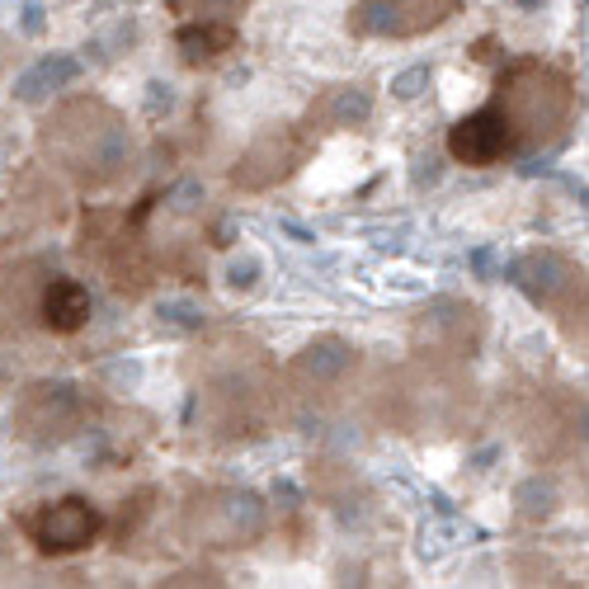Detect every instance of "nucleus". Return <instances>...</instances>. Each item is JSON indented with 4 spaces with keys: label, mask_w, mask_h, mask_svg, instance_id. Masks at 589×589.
Wrapping results in <instances>:
<instances>
[{
    "label": "nucleus",
    "mask_w": 589,
    "mask_h": 589,
    "mask_svg": "<svg viewBox=\"0 0 589 589\" xmlns=\"http://www.w3.org/2000/svg\"><path fill=\"white\" fill-rule=\"evenodd\" d=\"M514 283L537 302V307H556V312H570V302L585 297V279L576 274V264L562 260V254H529V260L514 269Z\"/></svg>",
    "instance_id": "9"
},
{
    "label": "nucleus",
    "mask_w": 589,
    "mask_h": 589,
    "mask_svg": "<svg viewBox=\"0 0 589 589\" xmlns=\"http://www.w3.org/2000/svg\"><path fill=\"white\" fill-rule=\"evenodd\" d=\"M24 29H29V34H38V29H43V10H38V5L24 10Z\"/></svg>",
    "instance_id": "21"
},
{
    "label": "nucleus",
    "mask_w": 589,
    "mask_h": 589,
    "mask_svg": "<svg viewBox=\"0 0 589 589\" xmlns=\"http://www.w3.org/2000/svg\"><path fill=\"white\" fill-rule=\"evenodd\" d=\"M514 151V133H509V118L500 114L496 104H486V109H476V114L467 118H457L449 127V156L457 166H496L505 161V156Z\"/></svg>",
    "instance_id": "8"
},
{
    "label": "nucleus",
    "mask_w": 589,
    "mask_h": 589,
    "mask_svg": "<svg viewBox=\"0 0 589 589\" xmlns=\"http://www.w3.org/2000/svg\"><path fill=\"white\" fill-rule=\"evenodd\" d=\"M570 104H576L570 81L543 61H514L496 86V109L509 118L514 151H533L552 141L570 118Z\"/></svg>",
    "instance_id": "2"
},
{
    "label": "nucleus",
    "mask_w": 589,
    "mask_h": 589,
    "mask_svg": "<svg viewBox=\"0 0 589 589\" xmlns=\"http://www.w3.org/2000/svg\"><path fill=\"white\" fill-rule=\"evenodd\" d=\"M302 156H307V137L293 133V127H269V133H260L246 147V156L231 170V180L250 189V194H260V189H274L279 180H288L302 166Z\"/></svg>",
    "instance_id": "7"
},
{
    "label": "nucleus",
    "mask_w": 589,
    "mask_h": 589,
    "mask_svg": "<svg viewBox=\"0 0 589 589\" xmlns=\"http://www.w3.org/2000/svg\"><path fill=\"white\" fill-rule=\"evenodd\" d=\"M373 114V104H369V94H363L359 86H336V90H326L321 100L312 104V133H336V127H354Z\"/></svg>",
    "instance_id": "13"
},
{
    "label": "nucleus",
    "mask_w": 589,
    "mask_h": 589,
    "mask_svg": "<svg viewBox=\"0 0 589 589\" xmlns=\"http://www.w3.org/2000/svg\"><path fill=\"white\" fill-rule=\"evenodd\" d=\"M457 14V0H359L349 29L363 38H416Z\"/></svg>",
    "instance_id": "5"
},
{
    "label": "nucleus",
    "mask_w": 589,
    "mask_h": 589,
    "mask_svg": "<svg viewBox=\"0 0 589 589\" xmlns=\"http://www.w3.org/2000/svg\"><path fill=\"white\" fill-rule=\"evenodd\" d=\"M161 316H170V321H174V326H199V321H194V312H189V307H184V302H170V307H166Z\"/></svg>",
    "instance_id": "19"
},
{
    "label": "nucleus",
    "mask_w": 589,
    "mask_h": 589,
    "mask_svg": "<svg viewBox=\"0 0 589 589\" xmlns=\"http://www.w3.org/2000/svg\"><path fill=\"white\" fill-rule=\"evenodd\" d=\"M424 86H429V67H416V71L396 76V81H392V94H396V100H416Z\"/></svg>",
    "instance_id": "17"
},
{
    "label": "nucleus",
    "mask_w": 589,
    "mask_h": 589,
    "mask_svg": "<svg viewBox=\"0 0 589 589\" xmlns=\"http://www.w3.org/2000/svg\"><path fill=\"white\" fill-rule=\"evenodd\" d=\"M43 269L38 264H14L0 269V340L20 336L29 326V316L38 312V293H43Z\"/></svg>",
    "instance_id": "11"
},
{
    "label": "nucleus",
    "mask_w": 589,
    "mask_h": 589,
    "mask_svg": "<svg viewBox=\"0 0 589 589\" xmlns=\"http://www.w3.org/2000/svg\"><path fill=\"white\" fill-rule=\"evenodd\" d=\"M264 500L250 490H208L189 505L184 533L203 547H250L264 533Z\"/></svg>",
    "instance_id": "3"
},
{
    "label": "nucleus",
    "mask_w": 589,
    "mask_h": 589,
    "mask_svg": "<svg viewBox=\"0 0 589 589\" xmlns=\"http://www.w3.org/2000/svg\"><path fill=\"white\" fill-rule=\"evenodd\" d=\"M38 316L47 330H57V336H71V330H81L90 321V288L81 279H47L43 293H38Z\"/></svg>",
    "instance_id": "12"
},
{
    "label": "nucleus",
    "mask_w": 589,
    "mask_h": 589,
    "mask_svg": "<svg viewBox=\"0 0 589 589\" xmlns=\"http://www.w3.org/2000/svg\"><path fill=\"white\" fill-rule=\"evenodd\" d=\"M170 104H174V94L166 86H151V114H161V109H170Z\"/></svg>",
    "instance_id": "20"
},
{
    "label": "nucleus",
    "mask_w": 589,
    "mask_h": 589,
    "mask_svg": "<svg viewBox=\"0 0 589 589\" xmlns=\"http://www.w3.org/2000/svg\"><path fill=\"white\" fill-rule=\"evenodd\" d=\"M86 416V396L71 387V382H34L20 406H14V434L24 443H61L67 434H76V424Z\"/></svg>",
    "instance_id": "4"
},
{
    "label": "nucleus",
    "mask_w": 589,
    "mask_h": 589,
    "mask_svg": "<svg viewBox=\"0 0 589 589\" xmlns=\"http://www.w3.org/2000/svg\"><path fill=\"white\" fill-rule=\"evenodd\" d=\"M254 274H260V260H254V254H246V260H241V264H231V274H227V283H231V288H236V293H241V288H250V283H254Z\"/></svg>",
    "instance_id": "18"
},
{
    "label": "nucleus",
    "mask_w": 589,
    "mask_h": 589,
    "mask_svg": "<svg viewBox=\"0 0 589 589\" xmlns=\"http://www.w3.org/2000/svg\"><path fill=\"white\" fill-rule=\"evenodd\" d=\"M236 47V29L222 20H184L180 24V53L184 61H213L217 53Z\"/></svg>",
    "instance_id": "15"
},
{
    "label": "nucleus",
    "mask_w": 589,
    "mask_h": 589,
    "mask_svg": "<svg viewBox=\"0 0 589 589\" xmlns=\"http://www.w3.org/2000/svg\"><path fill=\"white\" fill-rule=\"evenodd\" d=\"M174 10H180L184 20H222V24H231L236 14L246 10V0H174Z\"/></svg>",
    "instance_id": "16"
},
{
    "label": "nucleus",
    "mask_w": 589,
    "mask_h": 589,
    "mask_svg": "<svg viewBox=\"0 0 589 589\" xmlns=\"http://www.w3.org/2000/svg\"><path fill=\"white\" fill-rule=\"evenodd\" d=\"M43 156L81 189H109L133 170V133L104 100H67L38 133Z\"/></svg>",
    "instance_id": "1"
},
{
    "label": "nucleus",
    "mask_w": 589,
    "mask_h": 589,
    "mask_svg": "<svg viewBox=\"0 0 589 589\" xmlns=\"http://www.w3.org/2000/svg\"><path fill=\"white\" fill-rule=\"evenodd\" d=\"M24 533L29 543L47 556H67V552H81L94 543V533H100V514H94V505L81 500V496H67L57 505H43L34 514L24 519Z\"/></svg>",
    "instance_id": "6"
},
{
    "label": "nucleus",
    "mask_w": 589,
    "mask_h": 589,
    "mask_svg": "<svg viewBox=\"0 0 589 589\" xmlns=\"http://www.w3.org/2000/svg\"><path fill=\"white\" fill-rule=\"evenodd\" d=\"M349 369H354V354H349L344 340H316V344H307L297 354L288 377H293V392H302V396H326V392L340 387Z\"/></svg>",
    "instance_id": "10"
},
{
    "label": "nucleus",
    "mask_w": 589,
    "mask_h": 589,
    "mask_svg": "<svg viewBox=\"0 0 589 589\" xmlns=\"http://www.w3.org/2000/svg\"><path fill=\"white\" fill-rule=\"evenodd\" d=\"M81 81V61L67 57V53H53V57H43L38 67H29L20 81H14V100H24V104H38L47 100L53 90H67Z\"/></svg>",
    "instance_id": "14"
}]
</instances>
